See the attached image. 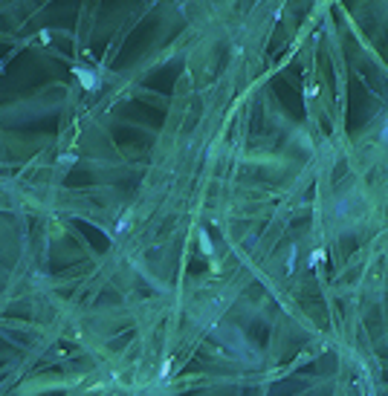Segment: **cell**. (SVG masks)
<instances>
[{
	"label": "cell",
	"instance_id": "obj_1",
	"mask_svg": "<svg viewBox=\"0 0 388 396\" xmlns=\"http://www.w3.org/2000/svg\"><path fill=\"white\" fill-rule=\"evenodd\" d=\"M383 139H386V142H388V124H386V127H383Z\"/></svg>",
	"mask_w": 388,
	"mask_h": 396
}]
</instances>
